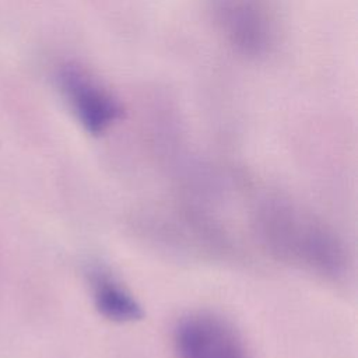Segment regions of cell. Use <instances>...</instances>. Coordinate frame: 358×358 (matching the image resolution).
I'll return each mask as SVG.
<instances>
[{"instance_id": "1", "label": "cell", "mask_w": 358, "mask_h": 358, "mask_svg": "<svg viewBox=\"0 0 358 358\" xmlns=\"http://www.w3.org/2000/svg\"><path fill=\"white\" fill-rule=\"evenodd\" d=\"M268 245L282 257L322 274L336 275L344 266V250L336 235L288 204H270L262 215Z\"/></svg>"}, {"instance_id": "2", "label": "cell", "mask_w": 358, "mask_h": 358, "mask_svg": "<svg viewBox=\"0 0 358 358\" xmlns=\"http://www.w3.org/2000/svg\"><path fill=\"white\" fill-rule=\"evenodd\" d=\"M176 358H250L235 329L210 312L182 317L173 331Z\"/></svg>"}, {"instance_id": "3", "label": "cell", "mask_w": 358, "mask_h": 358, "mask_svg": "<svg viewBox=\"0 0 358 358\" xmlns=\"http://www.w3.org/2000/svg\"><path fill=\"white\" fill-rule=\"evenodd\" d=\"M57 85L78 123L92 136L106 131L122 115L117 101L81 70H60Z\"/></svg>"}, {"instance_id": "4", "label": "cell", "mask_w": 358, "mask_h": 358, "mask_svg": "<svg viewBox=\"0 0 358 358\" xmlns=\"http://www.w3.org/2000/svg\"><path fill=\"white\" fill-rule=\"evenodd\" d=\"M85 277L96 312L113 323H133L143 317V308L130 291L103 266L92 264Z\"/></svg>"}, {"instance_id": "5", "label": "cell", "mask_w": 358, "mask_h": 358, "mask_svg": "<svg viewBox=\"0 0 358 358\" xmlns=\"http://www.w3.org/2000/svg\"><path fill=\"white\" fill-rule=\"evenodd\" d=\"M221 20L234 43L246 52H260L267 43V20L255 0H224Z\"/></svg>"}]
</instances>
